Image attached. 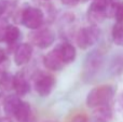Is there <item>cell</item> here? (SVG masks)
Returning a JSON list of instances; mask_svg holds the SVG:
<instances>
[{"instance_id": "obj_16", "label": "cell", "mask_w": 123, "mask_h": 122, "mask_svg": "<svg viewBox=\"0 0 123 122\" xmlns=\"http://www.w3.org/2000/svg\"><path fill=\"white\" fill-rule=\"evenodd\" d=\"M111 73L113 75H121L123 73V55L116 56L111 62Z\"/></svg>"}, {"instance_id": "obj_12", "label": "cell", "mask_w": 123, "mask_h": 122, "mask_svg": "<svg viewBox=\"0 0 123 122\" xmlns=\"http://www.w3.org/2000/svg\"><path fill=\"white\" fill-rule=\"evenodd\" d=\"M21 103H22V99L19 98L18 95H14V94L8 95L3 101V111H4V114L9 117H13Z\"/></svg>"}, {"instance_id": "obj_20", "label": "cell", "mask_w": 123, "mask_h": 122, "mask_svg": "<svg viewBox=\"0 0 123 122\" xmlns=\"http://www.w3.org/2000/svg\"><path fill=\"white\" fill-rule=\"evenodd\" d=\"M71 122H89L87 118L83 115H77L74 117V119L71 120Z\"/></svg>"}, {"instance_id": "obj_7", "label": "cell", "mask_w": 123, "mask_h": 122, "mask_svg": "<svg viewBox=\"0 0 123 122\" xmlns=\"http://www.w3.org/2000/svg\"><path fill=\"white\" fill-rule=\"evenodd\" d=\"M43 65L45 66V68L52 71H60L63 69V67L65 66V63L62 58L57 47H55L43 57Z\"/></svg>"}, {"instance_id": "obj_17", "label": "cell", "mask_w": 123, "mask_h": 122, "mask_svg": "<svg viewBox=\"0 0 123 122\" xmlns=\"http://www.w3.org/2000/svg\"><path fill=\"white\" fill-rule=\"evenodd\" d=\"M8 26H9L8 19L0 16V42H4V36H6Z\"/></svg>"}, {"instance_id": "obj_19", "label": "cell", "mask_w": 123, "mask_h": 122, "mask_svg": "<svg viewBox=\"0 0 123 122\" xmlns=\"http://www.w3.org/2000/svg\"><path fill=\"white\" fill-rule=\"evenodd\" d=\"M8 6H9V1L8 0H0V16L6 13V9H8Z\"/></svg>"}, {"instance_id": "obj_5", "label": "cell", "mask_w": 123, "mask_h": 122, "mask_svg": "<svg viewBox=\"0 0 123 122\" xmlns=\"http://www.w3.org/2000/svg\"><path fill=\"white\" fill-rule=\"evenodd\" d=\"M30 43L39 49H47L51 47L55 41V34L51 29H36L32 34L29 35Z\"/></svg>"}, {"instance_id": "obj_14", "label": "cell", "mask_w": 123, "mask_h": 122, "mask_svg": "<svg viewBox=\"0 0 123 122\" xmlns=\"http://www.w3.org/2000/svg\"><path fill=\"white\" fill-rule=\"evenodd\" d=\"M21 37V30L18 27L14 25H9L6 28V36H4V42L8 44H14Z\"/></svg>"}, {"instance_id": "obj_9", "label": "cell", "mask_w": 123, "mask_h": 122, "mask_svg": "<svg viewBox=\"0 0 123 122\" xmlns=\"http://www.w3.org/2000/svg\"><path fill=\"white\" fill-rule=\"evenodd\" d=\"M13 89L18 96H25L30 91V84L23 73H17L13 76Z\"/></svg>"}, {"instance_id": "obj_24", "label": "cell", "mask_w": 123, "mask_h": 122, "mask_svg": "<svg viewBox=\"0 0 123 122\" xmlns=\"http://www.w3.org/2000/svg\"><path fill=\"white\" fill-rule=\"evenodd\" d=\"M0 122H14V121H13V119L11 117L6 116V117H1L0 118Z\"/></svg>"}, {"instance_id": "obj_2", "label": "cell", "mask_w": 123, "mask_h": 122, "mask_svg": "<svg viewBox=\"0 0 123 122\" xmlns=\"http://www.w3.org/2000/svg\"><path fill=\"white\" fill-rule=\"evenodd\" d=\"M100 37V29L97 25H91L87 27H83L78 30L76 35V42L78 47L82 50L89 49L98 41Z\"/></svg>"}, {"instance_id": "obj_18", "label": "cell", "mask_w": 123, "mask_h": 122, "mask_svg": "<svg viewBox=\"0 0 123 122\" xmlns=\"http://www.w3.org/2000/svg\"><path fill=\"white\" fill-rule=\"evenodd\" d=\"M115 18L117 19V22L123 23V2H120L119 6H118L117 11H116Z\"/></svg>"}, {"instance_id": "obj_25", "label": "cell", "mask_w": 123, "mask_h": 122, "mask_svg": "<svg viewBox=\"0 0 123 122\" xmlns=\"http://www.w3.org/2000/svg\"><path fill=\"white\" fill-rule=\"evenodd\" d=\"M83 1H86V0H83Z\"/></svg>"}, {"instance_id": "obj_6", "label": "cell", "mask_w": 123, "mask_h": 122, "mask_svg": "<svg viewBox=\"0 0 123 122\" xmlns=\"http://www.w3.org/2000/svg\"><path fill=\"white\" fill-rule=\"evenodd\" d=\"M54 86H55V78L49 73L41 75L40 77L37 78L35 82V90L42 97H47L48 95L51 94Z\"/></svg>"}, {"instance_id": "obj_15", "label": "cell", "mask_w": 123, "mask_h": 122, "mask_svg": "<svg viewBox=\"0 0 123 122\" xmlns=\"http://www.w3.org/2000/svg\"><path fill=\"white\" fill-rule=\"evenodd\" d=\"M112 41L118 47H123V23L117 22L111 30Z\"/></svg>"}, {"instance_id": "obj_13", "label": "cell", "mask_w": 123, "mask_h": 122, "mask_svg": "<svg viewBox=\"0 0 123 122\" xmlns=\"http://www.w3.org/2000/svg\"><path fill=\"white\" fill-rule=\"evenodd\" d=\"M30 114H31V108H30L29 103L22 101V103L19 104L18 108H17V110L15 111L13 117L18 122H27L29 120Z\"/></svg>"}, {"instance_id": "obj_10", "label": "cell", "mask_w": 123, "mask_h": 122, "mask_svg": "<svg viewBox=\"0 0 123 122\" xmlns=\"http://www.w3.org/2000/svg\"><path fill=\"white\" fill-rule=\"evenodd\" d=\"M57 49L60 51L62 58H63L64 63L66 64H71L77 56V51L76 48L69 42H63L57 45Z\"/></svg>"}, {"instance_id": "obj_23", "label": "cell", "mask_w": 123, "mask_h": 122, "mask_svg": "<svg viewBox=\"0 0 123 122\" xmlns=\"http://www.w3.org/2000/svg\"><path fill=\"white\" fill-rule=\"evenodd\" d=\"M6 60V52H4L3 49H1V48H0V64H1V63H3Z\"/></svg>"}, {"instance_id": "obj_21", "label": "cell", "mask_w": 123, "mask_h": 122, "mask_svg": "<svg viewBox=\"0 0 123 122\" xmlns=\"http://www.w3.org/2000/svg\"><path fill=\"white\" fill-rule=\"evenodd\" d=\"M62 3L65 4V6H74L76 4H78L80 2V0H61Z\"/></svg>"}, {"instance_id": "obj_3", "label": "cell", "mask_w": 123, "mask_h": 122, "mask_svg": "<svg viewBox=\"0 0 123 122\" xmlns=\"http://www.w3.org/2000/svg\"><path fill=\"white\" fill-rule=\"evenodd\" d=\"M104 63V54L100 50H94L87 54L83 65V76L85 79H92L100 70Z\"/></svg>"}, {"instance_id": "obj_1", "label": "cell", "mask_w": 123, "mask_h": 122, "mask_svg": "<svg viewBox=\"0 0 123 122\" xmlns=\"http://www.w3.org/2000/svg\"><path fill=\"white\" fill-rule=\"evenodd\" d=\"M115 97V89L111 85H99L92 89L86 96V105L95 108L102 105H110Z\"/></svg>"}, {"instance_id": "obj_11", "label": "cell", "mask_w": 123, "mask_h": 122, "mask_svg": "<svg viewBox=\"0 0 123 122\" xmlns=\"http://www.w3.org/2000/svg\"><path fill=\"white\" fill-rule=\"evenodd\" d=\"M93 109V118L96 122H110L112 120L113 114L110 105H102Z\"/></svg>"}, {"instance_id": "obj_4", "label": "cell", "mask_w": 123, "mask_h": 122, "mask_svg": "<svg viewBox=\"0 0 123 122\" xmlns=\"http://www.w3.org/2000/svg\"><path fill=\"white\" fill-rule=\"evenodd\" d=\"M43 18H44L43 12L39 8H34V6H28L24 9L21 14V23L25 27L32 30L40 28L43 23Z\"/></svg>"}, {"instance_id": "obj_8", "label": "cell", "mask_w": 123, "mask_h": 122, "mask_svg": "<svg viewBox=\"0 0 123 122\" xmlns=\"http://www.w3.org/2000/svg\"><path fill=\"white\" fill-rule=\"evenodd\" d=\"M32 56L31 43H22L14 52V63L16 66H23L27 64Z\"/></svg>"}, {"instance_id": "obj_22", "label": "cell", "mask_w": 123, "mask_h": 122, "mask_svg": "<svg viewBox=\"0 0 123 122\" xmlns=\"http://www.w3.org/2000/svg\"><path fill=\"white\" fill-rule=\"evenodd\" d=\"M118 105H119L120 109L123 111V91L118 95Z\"/></svg>"}]
</instances>
